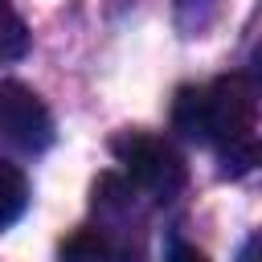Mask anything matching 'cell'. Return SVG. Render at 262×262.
<instances>
[{"label": "cell", "instance_id": "9", "mask_svg": "<svg viewBox=\"0 0 262 262\" xmlns=\"http://www.w3.org/2000/svg\"><path fill=\"white\" fill-rule=\"evenodd\" d=\"M254 250H258V237H250V242H246V250H242V262H254Z\"/></svg>", "mask_w": 262, "mask_h": 262}, {"label": "cell", "instance_id": "8", "mask_svg": "<svg viewBox=\"0 0 262 262\" xmlns=\"http://www.w3.org/2000/svg\"><path fill=\"white\" fill-rule=\"evenodd\" d=\"M164 262H209V258H205L196 246H188V242H176V246L168 250V258H164Z\"/></svg>", "mask_w": 262, "mask_h": 262}, {"label": "cell", "instance_id": "7", "mask_svg": "<svg viewBox=\"0 0 262 262\" xmlns=\"http://www.w3.org/2000/svg\"><path fill=\"white\" fill-rule=\"evenodd\" d=\"M172 8H176V25H180L188 37H196V33H205V29L217 20L221 0H172Z\"/></svg>", "mask_w": 262, "mask_h": 262}, {"label": "cell", "instance_id": "5", "mask_svg": "<svg viewBox=\"0 0 262 262\" xmlns=\"http://www.w3.org/2000/svg\"><path fill=\"white\" fill-rule=\"evenodd\" d=\"M25 209H29V180H25V172L16 164L0 160V229L20 221Z\"/></svg>", "mask_w": 262, "mask_h": 262}, {"label": "cell", "instance_id": "2", "mask_svg": "<svg viewBox=\"0 0 262 262\" xmlns=\"http://www.w3.org/2000/svg\"><path fill=\"white\" fill-rule=\"evenodd\" d=\"M115 156L119 164L127 168V184L147 192L151 201H172L180 196L184 180H188V168L180 160V151L156 135H143V131H127L115 139Z\"/></svg>", "mask_w": 262, "mask_h": 262}, {"label": "cell", "instance_id": "3", "mask_svg": "<svg viewBox=\"0 0 262 262\" xmlns=\"http://www.w3.org/2000/svg\"><path fill=\"white\" fill-rule=\"evenodd\" d=\"M53 135V115L41 102V94L16 78L0 82V139H8L20 151H45Z\"/></svg>", "mask_w": 262, "mask_h": 262}, {"label": "cell", "instance_id": "1", "mask_svg": "<svg viewBox=\"0 0 262 262\" xmlns=\"http://www.w3.org/2000/svg\"><path fill=\"white\" fill-rule=\"evenodd\" d=\"M172 123L196 143H213L225 176H246L258 164V90L246 74H225L209 86H184L172 102Z\"/></svg>", "mask_w": 262, "mask_h": 262}, {"label": "cell", "instance_id": "6", "mask_svg": "<svg viewBox=\"0 0 262 262\" xmlns=\"http://www.w3.org/2000/svg\"><path fill=\"white\" fill-rule=\"evenodd\" d=\"M25 53H29V25L8 0H0V66L16 61Z\"/></svg>", "mask_w": 262, "mask_h": 262}, {"label": "cell", "instance_id": "4", "mask_svg": "<svg viewBox=\"0 0 262 262\" xmlns=\"http://www.w3.org/2000/svg\"><path fill=\"white\" fill-rule=\"evenodd\" d=\"M61 262H127V250L106 229H78L61 242Z\"/></svg>", "mask_w": 262, "mask_h": 262}]
</instances>
